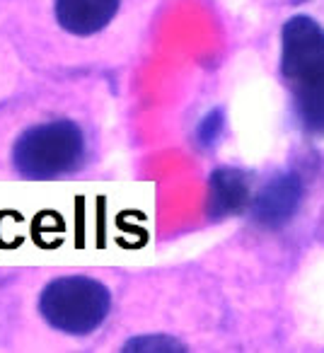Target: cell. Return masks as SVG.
<instances>
[{
    "label": "cell",
    "mask_w": 324,
    "mask_h": 353,
    "mask_svg": "<svg viewBox=\"0 0 324 353\" xmlns=\"http://www.w3.org/2000/svg\"><path fill=\"white\" fill-rule=\"evenodd\" d=\"M83 131L73 121L61 119V121L39 123L22 133L12 150V162L22 174L44 179L75 170L83 160Z\"/></svg>",
    "instance_id": "1"
},
{
    "label": "cell",
    "mask_w": 324,
    "mask_h": 353,
    "mask_svg": "<svg viewBox=\"0 0 324 353\" xmlns=\"http://www.w3.org/2000/svg\"><path fill=\"white\" fill-rule=\"evenodd\" d=\"M109 290L85 276L59 279L41 293V314L54 329L83 336L104 322L109 312Z\"/></svg>",
    "instance_id": "2"
},
{
    "label": "cell",
    "mask_w": 324,
    "mask_h": 353,
    "mask_svg": "<svg viewBox=\"0 0 324 353\" xmlns=\"http://www.w3.org/2000/svg\"><path fill=\"white\" fill-rule=\"evenodd\" d=\"M281 70L293 83L324 73V30L312 17H290L281 34Z\"/></svg>",
    "instance_id": "3"
},
{
    "label": "cell",
    "mask_w": 324,
    "mask_h": 353,
    "mask_svg": "<svg viewBox=\"0 0 324 353\" xmlns=\"http://www.w3.org/2000/svg\"><path fill=\"white\" fill-rule=\"evenodd\" d=\"M300 194H303V187H300L298 176H274L256 196L254 218L266 228H281L293 218L295 208L300 203Z\"/></svg>",
    "instance_id": "4"
},
{
    "label": "cell",
    "mask_w": 324,
    "mask_h": 353,
    "mask_svg": "<svg viewBox=\"0 0 324 353\" xmlns=\"http://www.w3.org/2000/svg\"><path fill=\"white\" fill-rule=\"evenodd\" d=\"M119 0H56V20L75 37L102 32L114 20Z\"/></svg>",
    "instance_id": "5"
},
{
    "label": "cell",
    "mask_w": 324,
    "mask_h": 353,
    "mask_svg": "<svg viewBox=\"0 0 324 353\" xmlns=\"http://www.w3.org/2000/svg\"><path fill=\"white\" fill-rule=\"evenodd\" d=\"M250 199L245 176L235 170H218L211 176V213L216 218L242 211Z\"/></svg>",
    "instance_id": "6"
},
{
    "label": "cell",
    "mask_w": 324,
    "mask_h": 353,
    "mask_svg": "<svg viewBox=\"0 0 324 353\" xmlns=\"http://www.w3.org/2000/svg\"><path fill=\"white\" fill-rule=\"evenodd\" d=\"M295 107L305 128L312 133H324V73L298 83Z\"/></svg>",
    "instance_id": "7"
},
{
    "label": "cell",
    "mask_w": 324,
    "mask_h": 353,
    "mask_svg": "<svg viewBox=\"0 0 324 353\" xmlns=\"http://www.w3.org/2000/svg\"><path fill=\"white\" fill-rule=\"evenodd\" d=\"M221 126H223V114L213 112L211 117L201 123V128H199V138H201L203 143H211L213 138L221 133Z\"/></svg>",
    "instance_id": "8"
}]
</instances>
